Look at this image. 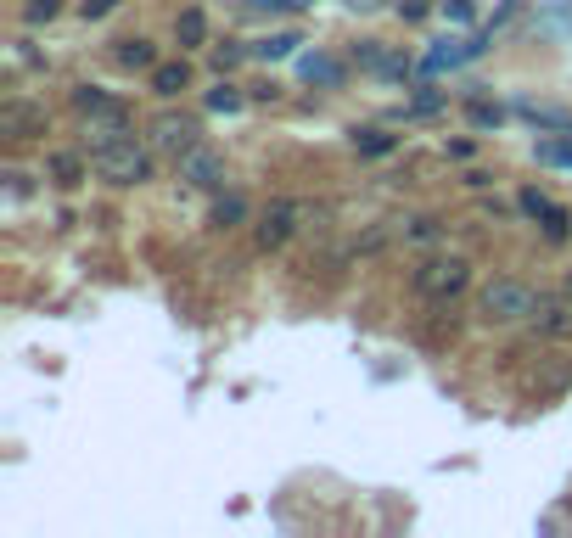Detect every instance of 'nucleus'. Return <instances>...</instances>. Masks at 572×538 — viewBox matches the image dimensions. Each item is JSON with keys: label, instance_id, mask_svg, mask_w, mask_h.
Segmentation results:
<instances>
[{"label": "nucleus", "instance_id": "nucleus-8", "mask_svg": "<svg viewBox=\"0 0 572 538\" xmlns=\"http://www.w3.org/2000/svg\"><path fill=\"white\" fill-rule=\"evenodd\" d=\"M73 107L85 118H129V107L118 96H107V90H96V85H79L73 90Z\"/></svg>", "mask_w": 572, "mask_h": 538}, {"label": "nucleus", "instance_id": "nucleus-29", "mask_svg": "<svg viewBox=\"0 0 572 538\" xmlns=\"http://www.w3.org/2000/svg\"><path fill=\"white\" fill-rule=\"evenodd\" d=\"M348 6H382V0H348Z\"/></svg>", "mask_w": 572, "mask_h": 538}, {"label": "nucleus", "instance_id": "nucleus-18", "mask_svg": "<svg viewBox=\"0 0 572 538\" xmlns=\"http://www.w3.org/2000/svg\"><path fill=\"white\" fill-rule=\"evenodd\" d=\"M51 174H57L62 185H79V174H85V163H79V157H73V152H57V157H51Z\"/></svg>", "mask_w": 572, "mask_h": 538}, {"label": "nucleus", "instance_id": "nucleus-7", "mask_svg": "<svg viewBox=\"0 0 572 538\" xmlns=\"http://www.w3.org/2000/svg\"><path fill=\"white\" fill-rule=\"evenodd\" d=\"M197 118H180V113H163V118H152V146H163V152H191L197 146Z\"/></svg>", "mask_w": 572, "mask_h": 538}, {"label": "nucleus", "instance_id": "nucleus-5", "mask_svg": "<svg viewBox=\"0 0 572 538\" xmlns=\"http://www.w3.org/2000/svg\"><path fill=\"white\" fill-rule=\"evenodd\" d=\"M303 202H270V213L258 219V247H281V241H292V230H298V219H303Z\"/></svg>", "mask_w": 572, "mask_h": 538}, {"label": "nucleus", "instance_id": "nucleus-4", "mask_svg": "<svg viewBox=\"0 0 572 538\" xmlns=\"http://www.w3.org/2000/svg\"><path fill=\"white\" fill-rule=\"evenodd\" d=\"M174 163H180V180H186V185H197V191H219V185H225V157H219V152H208L202 141L191 146V152H180Z\"/></svg>", "mask_w": 572, "mask_h": 538}, {"label": "nucleus", "instance_id": "nucleus-22", "mask_svg": "<svg viewBox=\"0 0 572 538\" xmlns=\"http://www.w3.org/2000/svg\"><path fill=\"white\" fill-rule=\"evenodd\" d=\"M40 124V113H29V107H12V113H6V129H12V135H23V129H34Z\"/></svg>", "mask_w": 572, "mask_h": 538}, {"label": "nucleus", "instance_id": "nucleus-10", "mask_svg": "<svg viewBox=\"0 0 572 538\" xmlns=\"http://www.w3.org/2000/svg\"><path fill=\"white\" fill-rule=\"evenodd\" d=\"M298 34H264V40H253V45H247V57H253V62H286V57H292V51H298Z\"/></svg>", "mask_w": 572, "mask_h": 538}, {"label": "nucleus", "instance_id": "nucleus-2", "mask_svg": "<svg viewBox=\"0 0 572 538\" xmlns=\"http://www.w3.org/2000/svg\"><path fill=\"white\" fill-rule=\"evenodd\" d=\"M90 169L113 185H141V180H152V152L135 146V135H118V141L90 146Z\"/></svg>", "mask_w": 572, "mask_h": 538}, {"label": "nucleus", "instance_id": "nucleus-28", "mask_svg": "<svg viewBox=\"0 0 572 538\" xmlns=\"http://www.w3.org/2000/svg\"><path fill=\"white\" fill-rule=\"evenodd\" d=\"M561 298H567V303H572V275H567V281H561Z\"/></svg>", "mask_w": 572, "mask_h": 538}, {"label": "nucleus", "instance_id": "nucleus-17", "mask_svg": "<svg viewBox=\"0 0 572 538\" xmlns=\"http://www.w3.org/2000/svg\"><path fill=\"white\" fill-rule=\"evenodd\" d=\"M466 113H472L477 129H500V124H505V107H494V101H472Z\"/></svg>", "mask_w": 572, "mask_h": 538}, {"label": "nucleus", "instance_id": "nucleus-24", "mask_svg": "<svg viewBox=\"0 0 572 538\" xmlns=\"http://www.w3.org/2000/svg\"><path fill=\"white\" fill-rule=\"evenodd\" d=\"M556 208L550 197H539V191H522V213H533V219H544V213Z\"/></svg>", "mask_w": 572, "mask_h": 538}, {"label": "nucleus", "instance_id": "nucleus-27", "mask_svg": "<svg viewBox=\"0 0 572 538\" xmlns=\"http://www.w3.org/2000/svg\"><path fill=\"white\" fill-rule=\"evenodd\" d=\"M79 12L90 17V23H96V17H107V12H118V0H85V6H79Z\"/></svg>", "mask_w": 572, "mask_h": 538}, {"label": "nucleus", "instance_id": "nucleus-20", "mask_svg": "<svg viewBox=\"0 0 572 538\" xmlns=\"http://www.w3.org/2000/svg\"><path fill=\"white\" fill-rule=\"evenodd\" d=\"M57 12H62V0H29V6H23V23H51Z\"/></svg>", "mask_w": 572, "mask_h": 538}, {"label": "nucleus", "instance_id": "nucleus-25", "mask_svg": "<svg viewBox=\"0 0 572 538\" xmlns=\"http://www.w3.org/2000/svg\"><path fill=\"white\" fill-rule=\"evenodd\" d=\"M242 57H247L242 45H219V51H214V68L225 73V68H236V62H242Z\"/></svg>", "mask_w": 572, "mask_h": 538}, {"label": "nucleus", "instance_id": "nucleus-14", "mask_svg": "<svg viewBox=\"0 0 572 538\" xmlns=\"http://www.w3.org/2000/svg\"><path fill=\"white\" fill-rule=\"evenodd\" d=\"M118 62H124V68H158V57H152L146 40H118Z\"/></svg>", "mask_w": 572, "mask_h": 538}, {"label": "nucleus", "instance_id": "nucleus-9", "mask_svg": "<svg viewBox=\"0 0 572 538\" xmlns=\"http://www.w3.org/2000/svg\"><path fill=\"white\" fill-rule=\"evenodd\" d=\"M298 73L309 79V85H320V90H337L348 68H343L337 57H326V51H315V57H303V62H298Z\"/></svg>", "mask_w": 572, "mask_h": 538}, {"label": "nucleus", "instance_id": "nucleus-13", "mask_svg": "<svg viewBox=\"0 0 572 538\" xmlns=\"http://www.w3.org/2000/svg\"><path fill=\"white\" fill-rule=\"evenodd\" d=\"M174 40L186 45V51H191V45H202V40H208V17H202L197 6H186V12H180V23H174Z\"/></svg>", "mask_w": 572, "mask_h": 538}, {"label": "nucleus", "instance_id": "nucleus-11", "mask_svg": "<svg viewBox=\"0 0 572 538\" xmlns=\"http://www.w3.org/2000/svg\"><path fill=\"white\" fill-rule=\"evenodd\" d=\"M186 85H191L186 57H180V62H158V68H152V90H158V96H180Z\"/></svg>", "mask_w": 572, "mask_h": 538}, {"label": "nucleus", "instance_id": "nucleus-26", "mask_svg": "<svg viewBox=\"0 0 572 538\" xmlns=\"http://www.w3.org/2000/svg\"><path fill=\"white\" fill-rule=\"evenodd\" d=\"M444 17L449 23H472V0H444Z\"/></svg>", "mask_w": 572, "mask_h": 538}, {"label": "nucleus", "instance_id": "nucleus-6", "mask_svg": "<svg viewBox=\"0 0 572 538\" xmlns=\"http://www.w3.org/2000/svg\"><path fill=\"white\" fill-rule=\"evenodd\" d=\"M494 40V29L488 34H477V40H438L427 51V57H421V73H444V68H460V62H472L477 51H483V45Z\"/></svg>", "mask_w": 572, "mask_h": 538}, {"label": "nucleus", "instance_id": "nucleus-1", "mask_svg": "<svg viewBox=\"0 0 572 538\" xmlns=\"http://www.w3.org/2000/svg\"><path fill=\"white\" fill-rule=\"evenodd\" d=\"M477 309H483L488 326H516V320H533V314L544 309V292H533L528 281H511V275H500V281L483 286Z\"/></svg>", "mask_w": 572, "mask_h": 538}, {"label": "nucleus", "instance_id": "nucleus-16", "mask_svg": "<svg viewBox=\"0 0 572 538\" xmlns=\"http://www.w3.org/2000/svg\"><path fill=\"white\" fill-rule=\"evenodd\" d=\"M208 107H214V113H242V90H236V85H225V79H219V85L208 90Z\"/></svg>", "mask_w": 572, "mask_h": 538}, {"label": "nucleus", "instance_id": "nucleus-21", "mask_svg": "<svg viewBox=\"0 0 572 538\" xmlns=\"http://www.w3.org/2000/svg\"><path fill=\"white\" fill-rule=\"evenodd\" d=\"M242 213H247V202H242V197H225V202L214 208V225H236Z\"/></svg>", "mask_w": 572, "mask_h": 538}, {"label": "nucleus", "instance_id": "nucleus-23", "mask_svg": "<svg viewBox=\"0 0 572 538\" xmlns=\"http://www.w3.org/2000/svg\"><path fill=\"white\" fill-rule=\"evenodd\" d=\"M438 107H444V96H438L432 85H421V96L410 101V113H438Z\"/></svg>", "mask_w": 572, "mask_h": 538}, {"label": "nucleus", "instance_id": "nucleus-15", "mask_svg": "<svg viewBox=\"0 0 572 538\" xmlns=\"http://www.w3.org/2000/svg\"><path fill=\"white\" fill-rule=\"evenodd\" d=\"M354 146H359L365 157H387V152H393L399 141H393L387 129H359V135H354Z\"/></svg>", "mask_w": 572, "mask_h": 538}, {"label": "nucleus", "instance_id": "nucleus-12", "mask_svg": "<svg viewBox=\"0 0 572 538\" xmlns=\"http://www.w3.org/2000/svg\"><path fill=\"white\" fill-rule=\"evenodd\" d=\"M516 113L533 118L539 129H561V135H572V113H561V107H539V101H516Z\"/></svg>", "mask_w": 572, "mask_h": 538}, {"label": "nucleus", "instance_id": "nucleus-3", "mask_svg": "<svg viewBox=\"0 0 572 538\" xmlns=\"http://www.w3.org/2000/svg\"><path fill=\"white\" fill-rule=\"evenodd\" d=\"M472 286V264L466 258H427V264L415 269V292L432 303H444V298H460Z\"/></svg>", "mask_w": 572, "mask_h": 538}, {"label": "nucleus", "instance_id": "nucleus-19", "mask_svg": "<svg viewBox=\"0 0 572 538\" xmlns=\"http://www.w3.org/2000/svg\"><path fill=\"white\" fill-rule=\"evenodd\" d=\"M242 6H247V12H258V17H264V12H303V6H315V0H242Z\"/></svg>", "mask_w": 572, "mask_h": 538}]
</instances>
